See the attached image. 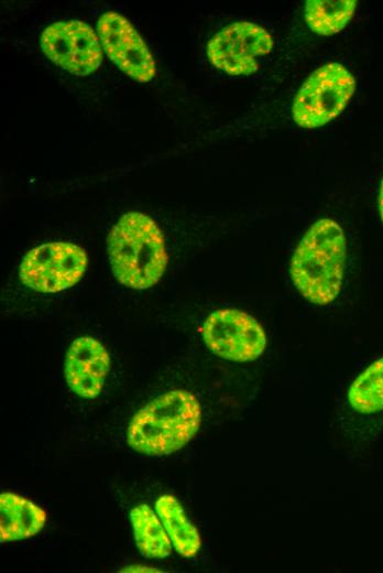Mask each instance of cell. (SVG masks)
<instances>
[{"label":"cell","instance_id":"1","mask_svg":"<svg viewBox=\"0 0 383 573\" xmlns=\"http://www.w3.org/2000/svg\"><path fill=\"white\" fill-rule=\"evenodd\" d=\"M346 258L343 229L331 218H320L306 230L292 255L291 281L309 303L329 305L341 291Z\"/></svg>","mask_w":383,"mask_h":573},{"label":"cell","instance_id":"2","mask_svg":"<svg viewBox=\"0 0 383 573\" xmlns=\"http://www.w3.org/2000/svg\"><path fill=\"white\" fill-rule=\"evenodd\" d=\"M200 423L198 399L187 390L173 389L155 397L132 417L127 443L143 455H169L195 436Z\"/></svg>","mask_w":383,"mask_h":573},{"label":"cell","instance_id":"3","mask_svg":"<svg viewBox=\"0 0 383 573\" xmlns=\"http://www.w3.org/2000/svg\"><path fill=\"white\" fill-rule=\"evenodd\" d=\"M107 248L112 272L125 286L149 289L165 272L168 256L164 236L143 213L123 214L109 231Z\"/></svg>","mask_w":383,"mask_h":573},{"label":"cell","instance_id":"4","mask_svg":"<svg viewBox=\"0 0 383 573\" xmlns=\"http://www.w3.org/2000/svg\"><path fill=\"white\" fill-rule=\"evenodd\" d=\"M355 90L353 75L340 63L316 68L302 84L292 104V118L302 128H319L338 117Z\"/></svg>","mask_w":383,"mask_h":573},{"label":"cell","instance_id":"5","mask_svg":"<svg viewBox=\"0 0 383 573\" xmlns=\"http://www.w3.org/2000/svg\"><path fill=\"white\" fill-rule=\"evenodd\" d=\"M87 264V253L80 246L52 241L34 247L23 257L19 278L31 290L56 293L75 285Z\"/></svg>","mask_w":383,"mask_h":573},{"label":"cell","instance_id":"6","mask_svg":"<svg viewBox=\"0 0 383 573\" xmlns=\"http://www.w3.org/2000/svg\"><path fill=\"white\" fill-rule=\"evenodd\" d=\"M201 337L211 353L237 363L258 359L267 344L262 325L236 309H220L209 314L201 326Z\"/></svg>","mask_w":383,"mask_h":573},{"label":"cell","instance_id":"7","mask_svg":"<svg viewBox=\"0 0 383 573\" xmlns=\"http://www.w3.org/2000/svg\"><path fill=\"white\" fill-rule=\"evenodd\" d=\"M271 34L262 26L238 21L216 33L207 45V56L218 69L231 76H249L259 69V57L273 50Z\"/></svg>","mask_w":383,"mask_h":573},{"label":"cell","instance_id":"8","mask_svg":"<svg viewBox=\"0 0 383 573\" xmlns=\"http://www.w3.org/2000/svg\"><path fill=\"white\" fill-rule=\"evenodd\" d=\"M41 47L53 63L78 76L96 72L102 62L99 35L79 20L46 26L41 34Z\"/></svg>","mask_w":383,"mask_h":573},{"label":"cell","instance_id":"9","mask_svg":"<svg viewBox=\"0 0 383 573\" xmlns=\"http://www.w3.org/2000/svg\"><path fill=\"white\" fill-rule=\"evenodd\" d=\"M97 31L108 57L128 76L145 83L156 73L154 58L131 22L108 11L98 20Z\"/></svg>","mask_w":383,"mask_h":573},{"label":"cell","instance_id":"10","mask_svg":"<svg viewBox=\"0 0 383 573\" xmlns=\"http://www.w3.org/2000/svg\"><path fill=\"white\" fill-rule=\"evenodd\" d=\"M110 368V357L97 339H75L65 356L64 375L69 389L85 399L96 398L102 390Z\"/></svg>","mask_w":383,"mask_h":573},{"label":"cell","instance_id":"11","mask_svg":"<svg viewBox=\"0 0 383 573\" xmlns=\"http://www.w3.org/2000/svg\"><path fill=\"white\" fill-rule=\"evenodd\" d=\"M47 515L44 509L20 495H0V541H18L39 533Z\"/></svg>","mask_w":383,"mask_h":573},{"label":"cell","instance_id":"12","mask_svg":"<svg viewBox=\"0 0 383 573\" xmlns=\"http://www.w3.org/2000/svg\"><path fill=\"white\" fill-rule=\"evenodd\" d=\"M155 510L174 549L185 558H194L201 548V538L180 502L164 494L156 500Z\"/></svg>","mask_w":383,"mask_h":573},{"label":"cell","instance_id":"13","mask_svg":"<svg viewBox=\"0 0 383 573\" xmlns=\"http://www.w3.org/2000/svg\"><path fill=\"white\" fill-rule=\"evenodd\" d=\"M130 520L140 553L149 559H164L171 554L172 541L158 517L147 505L131 509Z\"/></svg>","mask_w":383,"mask_h":573},{"label":"cell","instance_id":"14","mask_svg":"<svg viewBox=\"0 0 383 573\" xmlns=\"http://www.w3.org/2000/svg\"><path fill=\"white\" fill-rule=\"evenodd\" d=\"M355 8V0H308L305 2V20L313 32L330 36L348 24Z\"/></svg>","mask_w":383,"mask_h":573},{"label":"cell","instance_id":"15","mask_svg":"<svg viewBox=\"0 0 383 573\" xmlns=\"http://www.w3.org/2000/svg\"><path fill=\"white\" fill-rule=\"evenodd\" d=\"M351 408L362 414L383 411V357L359 374L347 394Z\"/></svg>","mask_w":383,"mask_h":573},{"label":"cell","instance_id":"16","mask_svg":"<svg viewBox=\"0 0 383 573\" xmlns=\"http://www.w3.org/2000/svg\"><path fill=\"white\" fill-rule=\"evenodd\" d=\"M377 203H379L380 217H381V220L383 223V179H382L381 184H380Z\"/></svg>","mask_w":383,"mask_h":573},{"label":"cell","instance_id":"17","mask_svg":"<svg viewBox=\"0 0 383 573\" xmlns=\"http://www.w3.org/2000/svg\"><path fill=\"white\" fill-rule=\"evenodd\" d=\"M122 571H128V572H154L155 570H152V569H149V567H145V566H128L125 567V570H122Z\"/></svg>","mask_w":383,"mask_h":573}]
</instances>
